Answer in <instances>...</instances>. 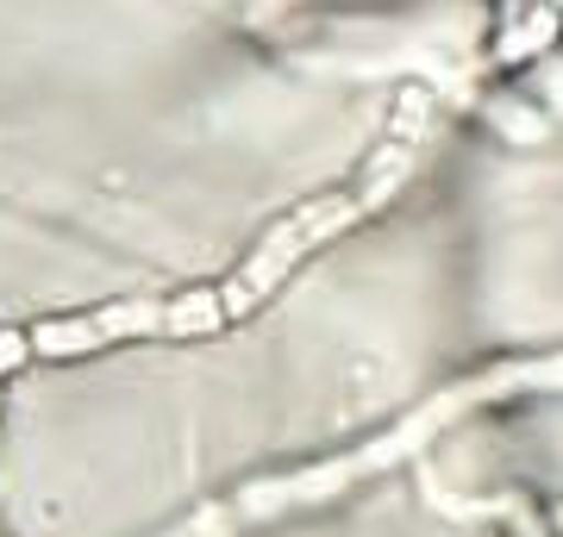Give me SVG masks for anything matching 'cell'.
Listing matches in <instances>:
<instances>
[{
	"instance_id": "cell-1",
	"label": "cell",
	"mask_w": 563,
	"mask_h": 537,
	"mask_svg": "<svg viewBox=\"0 0 563 537\" xmlns=\"http://www.w3.org/2000/svg\"><path fill=\"white\" fill-rule=\"evenodd\" d=\"M532 388H551V394H558V388H563V357L507 362V369H488V376H476V381H457V388L432 394L426 406H413L401 425H388L376 444H363V450H351V457H332V462H320V469H301V476L251 481V488H244V494H232L225 506H201V513L188 518L176 537H232L239 525H251V518H276V513H288V506H313V500H332L344 481L376 476V469H395V462L420 457L426 444L439 438V432H444V425H451L457 413L483 406V400L532 394Z\"/></svg>"
},
{
	"instance_id": "cell-2",
	"label": "cell",
	"mask_w": 563,
	"mask_h": 537,
	"mask_svg": "<svg viewBox=\"0 0 563 537\" xmlns=\"http://www.w3.org/2000/svg\"><path fill=\"white\" fill-rule=\"evenodd\" d=\"M220 325H225L220 288H201V294L169 300V318H163V332H169V338H195V332H220Z\"/></svg>"
},
{
	"instance_id": "cell-3",
	"label": "cell",
	"mask_w": 563,
	"mask_h": 537,
	"mask_svg": "<svg viewBox=\"0 0 563 537\" xmlns=\"http://www.w3.org/2000/svg\"><path fill=\"white\" fill-rule=\"evenodd\" d=\"M558 32V7H539V13H526V25H514V32H501V44H495V63H520L532 57L544 38Z\"/></svg>"
},
{
	"instance_id": "cell-4",
	"label": "cell",
	"mask_w": 563,
	"mask_h": 537,
	"mask_svg": "<svg viewBox=\"0 0 563 537\" xmlns=\"http://www.w3.org/2000/svg\"><path fill=\"white\" fill-rule=\"evenodd\" d=\"M25 357H32V344H25V332H0V376H7V369H20Z\"/></svg>"
},
{
	"instance_id": "cell-5",
	"label": "cell",
	"mask_w": 563,
	"mask_h": 537,
	"mask_svg": "<svg viewBox=\"0 0 563 537\" xmlns=\"http://www.w3.org/2000/svg\"><path fill=\"white\" fill-rule=\"evenodd\" d=\"M544 100L563 113V69H544Z\"/></svg>"
},
{
	"instance_id": "cell-6",
	"label": "cell",
	"mask_w": 563,
	"mask_h": 537,
	"mask_svg": "<svg viewBox=\"0 0 563 537\" xmlns=\"http://www.w3.org/2000/svg\"><path fill=\"white\" fill-rule=\"evenodd\" d=\"M558 13H563V0H558Z\"/></svg>"
}]
</instances>
